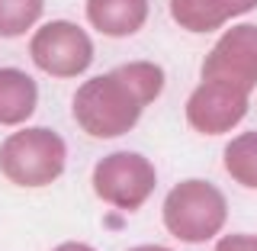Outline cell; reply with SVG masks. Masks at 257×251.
<instances>
[{"mask_svg":"<svg viewBox=\"0 0 257 251\" xmlns=\"http://www.w3.org/2000/svg\"><path fill=\"white\" fill-rule=\"evenodd\" d=\"M71 113H74V123L87 135L119 139L139 126L145 103L135 94V87L112 68L109 74L90 77L77 87V94L71 97Z\"/></svg>","mask_w":257,"mask_h":251,"instance_id":"obj_1","label":"cell"},{"mask_svg":"<svg viewBox=\"0 0 257 251\" xmlns=\"http://www.w3.org/2000/svg\"><path fill=\"white\" fill-rule=\"evenodd\" d=\"M93 193L119 213H135L158 187V171L139 151H112L93 164Z\"/></svg>","mask_w":257,"mask_h":251,"instance_id":"obj_4","label":"cell"},{"mask_svg":"<svg viewBox=\"0 0 257 251\" xmlns=\"http://www.w3.org/2000/svg\"><path fill=\"white\" fill-rule=\"evenodd\" d=\"M247 113V91L228 80H203L187 100V123L203 135L231 132Z\"/></svg>","mask_w":257,"mask_h":251,"instance_id":"obj_7","label":"cell"},{"mask_svg":"<svg viewBox=\"0 0 257 251\" xmlns=\"http://www.w3.org/2000/svg\"><path fill=\"white\" fill-rule=\"evenodd\" d=\"M39 107V84L23 68H0V126H23Z\"/></svg>","mask_w":257,"mask_h":251,"instance_id":"obj_10","label":"cell"},{"mask_svg":"<svg viewBox=\"0 0 257 251\" xmlns=\"http://www.w3.org/2000/svg\"><path fill=\"white\" fill-rule=\"evenodd\" d=\"M45 0H0V39H16L42 20Z\"/></svg>","mask_w":257,"mask_h":251,"instance_id":"obj_12","label":"cell"},{"mask_svg":"<svg viewBox=\"0 0 257 251\" xmlns=\"http://www.w3.org/2000/svg\"><path fill=\"white\" fill-rule=\"evenodd\" d=\"M128 251H171V248H164V245H135Z\"/></svg>","mask_w":257,"mask_h":251,"instance_id":"obj_16","label":"cell"},{"mask_svg":"<svg viewBox=\"0 0 257 251\" xmlns=\"http://www.w3.org/2000/svg\"><path fill=\"white\" fill-rule=\"evenodd\" d=\"M203 80H228L251 94L257 87V26L238 23L212 45L203 61Z\"/></svg>","mask_w":257,"mask_h":251,"instance_id":"obj_6","label":"cell"},{"mask_svg":"<svg viewBox=\"0 0 257 251\" xmlns=\"http://www.w3.org/2000/svg\"><path fill=\"white\" fill-rule=\"evenodd\" d=\"M215 251H257V235H244V232H231L222 235Z\"/></svg>","mask_w":257,"mask_h":251,"instance_id":"obj_14","label":"cell"},{"mask_svg":"<svg viewBox=\"0 0 257 251\" xmlns=\"http://www.w3.org/2000/svg\"><path fill=\"white\" fill-rule=\"evenodd\" d=\"M116 71L135 87V94L142 97L145 107H151L161 97V91H164V71L155 61H128V64H119Z\"/></svg>","mask_w":257,"mask_h":251,"instance_id":"obj_13","label":"cell"},{"mask_svg":"<svg viewBox=\"0 0 257 251\" xmlns=\"http://www.w3.org/2000/svg\"><path fill=\"white\" fill-rule=\"evenodd\" d=\"M225 171L241 187L257 190V132H241L225 145Z\"/></svg>","mask_w":257,"mask_h":251,"instance_id":"obj_11","label":"cell"},{"mask_svg":"<svg viewBox=\"0 0 257 251\" xmlns=\"http://www.w3.org/2000/svg\"><path fill=\"white\" fill-rule=\"evenodd\" d=\"M52 251H96V248L87 245V241H61V245H55Z\"/></svg>","mask_w":257,"mask_h":251,"instance_id":"obj_15","label":"cell"},{"mask_svg":"<svg viewBox=\"0 0 257 251\" xmlns=\"http://www.w3.org/2000/svg\"><path fill=\"white\" fill-rule=\"evenodd\" d=\"M29 58L48 77H77L93 64V42L77 23H42L29 39Z\"/></svg>","mask_w":257,"mask_h":251,"instance_id":"obj_5","label":"cell"},{"mask_svg":"<svg viewBox=\"0 0 257 251\" xmlns=\"http://www.w3.org/2000/svg\"><path fill=\"white\" fill-rule=\"evenodd\" d=\"M251 10H257V0H171L174 23L187 32H215Z\"/></svg>","mask_w":257,"mask_h":251,"instance_id":"obj_8","label":"cell"},{"mask_svg":"<svg viewBox=\"0 0 257 251\" xmlns=\"http://www.w3.org/2000/svg\"><path fill=\"white\" fill-rule=\"evenodd\" d=\"M161 219L174 238L187 241V245H203L225 229L228 203L215 184L190 177V181H180L171 187L164 209H161Z\"/></svg>","mask_w":257,"mask_h":251,"instance_id":"obj_3","label":"cell"},{"mask_svg":"<svg viewBox=\"0 0 257 251\" xmlns=\"http://www.w3.org/2000/svg\"><path fill=\"white\" fill-rule=\"evenodd\" d=\"M68 145L55 129L26 126L0 142V174L16 187H48L64 174Z\"/></svg>","mask_w":257,"mask_h":251,"instance_id":"obj_2","label":"cell"},{"mask_svg":"<svg viewBox=\"0 0 257 251\" xmlns=\"http://www.w3.org/2000/svg\"><path fill=\"white\" fill-rule=\"evenodd\" d=\"M87 23L109 39L135 36L148 23V0H87Z\"/></svg>","mask_w":257,"mask_h":251,"instance_id":"obj_9","label":"cell"}]
</instances>
